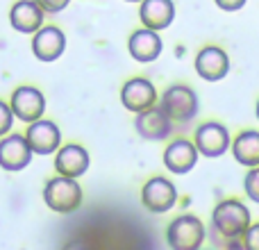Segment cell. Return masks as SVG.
<instances>
[{
    "instance_id": "obj_1",
    "label": "cell",
    "mask_w": 259,
    "mask_h": 250,
    "mask_svg": "<svg viewBox=\"0 0 259 250\" xmlns=\"http://www.w3.org/2000/svg\"><path fill=\"white\" fill-rule=\"evenodd\" d=\"M248 228H250V210L237 198L219 202L211 212V232L214 237L223 239V243L228 246L241 243Z\"/></svg>"
},
{
    "instance_id": "obj_5",
    "label": "cell",
    "mask_w": 259,
    "mask_h": 250,
    "mask_svg": "<svg viewBox=\"0 0 259 250\" xmlns=\"http://www.w3.org/2000/svg\"><path fill=\"white\" fill-rule=\"evenodd\" d=\"M193 143H196L198 152L209 159H216V157L225 155L232 146V137H230V130L225 128L223 123L216 121H207L196 128V134H193Z\"/></svg>"
},
{
    "instance_id": "obj_7",
    "label": "cell",
    "mask_w": 259,
    "mask_h": 250,
    "mask_svg": "<svg viewBox=\"0 0 259 250\" xmlns=\"http://www.w3.org/2000/svg\"><path fill=\"white\" fill-rule=\"evenodd\" d=\"M196 73L207 82H219L230 73V57L219 46H205L196 55Z\"/></svg>"
},
{
    "instance_id": "obj_13",
    "label": "cell",
    "mask_w": 259,
    "mask_h": 250,
    "mask_svg": "<svg viewBox=\"0 0 259 250\" xmlns=\"http://www.w3.org/2000/svg\"><path fill=\"white\" fill-rule=\"evenodd\" d=\"M130 55H132L137 62L148 64V62H155L157 57L161 55V36L157 34V30H150V27H143V30H137L132 36H130Z\"/></svg>"
},
{
    "instance_id": "obj_24",
    "label": "cell",
    "mask_w": 259,
    "mask_h": 250,
    "mask_svg": "<svg viewBox=\"0 0 259 250\" xmlns=\"http://www.w3.org/2000/svg\"><path fill=\"white\" fill-rule=\"evenodd\" d=\"M216 7L223 9V12H239V9H243V5L248 3V0H214Z\"/></svg>"
},
{
    "instance_id": "obj_17",
    "label": "cell",
    "mask_w": 259,
    "mask_h": 250,
    "mask_svg": "<svg viewBox=\"0 0 259 250\" xmlns=\"http://www.w3.org/2000/svg\"><path fill=\"white\" fill-rule=\"evenodd\" d=\"M9 21L16 27L18 32H25V34H34L36 30L44 23V9L34 3V0H21L12 7L9 12Z\"/></svg>"
},
{
    "instance_id": "obj_10",
    "label": "cell",
    "mask_w": 259,
    "mask_h": 250,
    "mask_svg": "<svg viewBox=\"0 0 259 250\" xmlns=\"http://www.w3.org/2000/svg\"><path fill=\"white\" fill-rule=\"evenodd\" d=\"M155 100H157V91L152 87V82L146 80V77H132V80L125 82V87L121 91V103L125 105V109L134 114L152 107Z\"/></svg>"
},
{
    "instance_id": "obj_25",
    "label": "cell",
    "mask_w": 259,
    "mask_h": 250,
    "mask_svg": "<svg viewBox=\"0 0 259 250\" xmlns=\"http://www.w3.org/2000/svg\"><path fill=\"white\" fill-rule=\"evenodd\" d=\"M255 114H257V118H259V100H257V109H255Z\"/></svg>"
},
{
    "instance_id": "obj_8",
    "label": "cell",
    "mask_w": 259,
    "mask_h": 250,
    "mask_svg": "<svg viewBox=\"0 0 259 250\" xmlns=\"http://www.w3.org/2000/svg\"><path fill=\"white\" fill-rule=\"evenodd\" d=\"M134 128H137L139 137L148 139V141H161L173 132V121L161 107H148L137 114L134 118Z\"/></svg>"
},
{
    "instance_id": "obj_21",
    "label": "cell",
    "mask_w": 259,
    "mask_h": 250,
    "mask_svg": "<svg viewBox=\"0 0 259 250\" xmlns=\"http://www.w3.org/2000/svg\"><path fill=\"white\" fill-rule=\"evenodd\" d=\"M241 246H246L250 250H259V223L250 225V228L246 230V234H243V239H241Z\"/></svg>"
},
{
    "instance_id": "obj_15",
    "label": "cell",
    "mask_w": 259,
    "mask_h": 250,
    "mask_svg": "<svg viewBox=\"0 0 259 250\" xmlns=\"http://www.w3.org/2000/svg\"><path fill=\"white\" fill-rule=\"evenodd\" d=\"M59 141H62V134L53 121H34L27 130V143L36 155H50L59 148Z\"/></svg>"
},
{
    "instance_id": "obj_23",
    "label": "cell",
    "mask_w": 259,
    "mask_h": 250,
    "mask_svg": "<svg viewBox=\"0 0 259 250\" xmlns=\"http://www.w3.org/2000/svg\"><path fill=\"white\" fill-rule=\"evenodd\" d=\"M12 114H14L12 107H7V105L0 100V137L12 130Z\"/></svg>"
},
{
    "instance_id": "obj_11",
    "label": "cell",
    "mask_w": 259,
    "mask_h": 250,
    "mask_svg": "<svg viewBox=\"0 0 259 250\" xmlns=\"http://www.w3.org/2000/svg\"><path fill=\"white\" fill-rule=\"evenodd\" d=\"M44 109H46V100L39 89H34V87H21V89L14 91L12 112L16 114V118H21L25 123H34L41 118Z\"/></svg>"
},
{
    "instance_id": "obj_6",
    "label": "cell",
    "mask_w": 259,
    "mask_h": 250,
    "mask_svg": "<svg viewBox=\"0 0 259 250\" xmlns=\"http://www.w3.org/2000/svg\"><path fill=\"white\" fill-rule=\"evenodd\" d=\"M141 202L152 214H164L178 202V189L166 178H150L141 189Z\"/></svg>"
},
{
    "instance_id": "obj_19",
    "label": "cell",
    "mask_w": 259,
    "mask_h": 250,
    "mask_svg": "<svg viewBox=\"0 0 259 250\" xmlns=\"http://www.w3.org/2000/svg\"><path fill=\"white\" fill-rule=\"evenodd\" d=\"M232 150L234 159L241 166H259V130H243L232 139Z\"/></svg>"
},
{
    "instance_id": "obj_9",
    "label": "cell",
    "mask_w": 259,
    "mask_h": 250,
    "mask_svg": "<svg viewBox=\"0 0 259 250\" xmlns=\"http://www.w3.org/2000/svg\"><path fill=\"white\" fill-rule=\"evenodd\" d=\"M198 148L193 141L187 139H178L170 141L164 150V166L175 175H184L198 164Z\"/></svg>"
},
{
    "instance_id": "obj_14",
    "label": "cell",
    "mask_w": 259,
    "mask_h": 250,
    "mask_svg": "<svg viewBox=\"0 0 259 250\" xmlns=\"http://www.w3.org/2000/svg\"><path fill=\"white\" fill-rule=\"evenodd\" d=\"M139 18L150 30H166L175 18V5L173 0H141Z\"/></svg>"
},
{
    "instance_id": "obj_20",
    "label": "cell",
    "mask_w": 259,
    "mask_h": 250,
    "mask_svg": "<svg viewBox=\"0 0 259 250\" xmlns=\"http://www.w3.org/2000/svg\"><path fill=\"white\" fill-rule=\"evenodd\" d=\"M243 191H246V196L250 198L252 202L259 205V166H252V169L248 171V175L243 178Z\"/></svg>"
},
{
    "instance_id": "obj_18",
    "label": "cell",
    "mask_w": 259,
    "mask_h": 250,
    "mask_svg": "<svg viewBox=\"0 0 259 250\" xmlns=\"http://www.w3.org/2000/svg\"><path fill=\"white\" fill-rule=\"evenodd\" d=\"M55 169L59 175H66V178H77L89 169V152L82 146H64L57 152V159H55Z\"/></svg>"
},
{
    "instance_id": "obj_3",
    "label": "cell",
    "mask_w": 259,
    "mask_h": 250,
    "mask_svg": "<svg viewBox=\"0 0 259 250\" xmlns=\"http://www.w3.org/2000/svg\"><path fill=\"white\" fill-rule=\"evenodd\" d=\"M161 109L168 114V118L173 123H189L196 118L198 114V96L191 87H184V85H173L161 94Z\"/></svg>"
},
{
    "instance_id": "obj_4",
    "label": "cell",
    "mask_w": 259,
    "mask_h": 250,
    "mask_svg": "<svg viewBox=\"0 0 259 250\" xmlns=\"http://www.w3.org/2000/svg\"><path fill=\"white\" fill-rule=\"evenodd\" d=\"M44 200L57 214H71L80 207L82 202V189L73 178H55L46 184L44 189Z\"/></svg>"
},
{
    "instance_id": "obj_2",
    "label": "cell",
    "mask_w": 259,
    "mask_h": 250,
    "mask_svg": "<svg viewBox=\"0 0 259 250\" xmlns=\"http://www.w3.org/2000/svg\"><path fill=\"white\" fill-rule=\"evenodd\" d=\"M205 223L193 214H182L178 219H173V223L166 230L168 246L175 250H198L205 243Z\"/></svg>"
},
{
    "instance_id": "obj_12",
    "label": "cell",
    "mask_w": 259,
    "mask_h": 250,
    "mask_svg": "<svg viewBox=\"0 0 259 250\" xmlns=\"http://www.w3.org/2000/svg\"><path fill=\"white\" fill-rule=\"evenodd\" d=\"M30 159L32 148L27 143V137L23 139L18 134H12L0 141V166L5 171H21L30 164Z\"/></svg>"
},
{
    "instance_id": "obj_22",
    "label": "cell",
    "mask_w": 259,
    "mask_h": 250,
    "mask_svg": "<svg viewBox=\"0 0 259 250\" xmlns=\"http://www.w3.org/2000/svg\"><path fill=\"white\" fill-rule=\"evenodd\" d=\"M36 5H39L44 12H48V14H57V12H62V9H66V5L71 3V0H34Z\"/></svg>"
},
{
    "instance_id": "obj_26",
    "label": "cell",
    "mask_w": 259,
    "mask_h": 250,
    "mask_svg": "<svg viewBox=\"0 0 259 250\" xmlns=\"http://www.w3.org/2000/svg\"><path fill=\"white\" fill-rule=\"evenodd\" d=\"M127 3H141V0H127Z\"/></svg>"
},
{
    "instance_id": "obj_16",
    "label": "cell",
    "mask_w": 259,
    "mask_h": 250,
    "mask_svg": "<svg viewBox=\"0 0 259 250\" xmlns=\"http://www.w3.org/2000/svg\"><path fill=\"white\" fill-rule=\"evenodd\" d=\"M64 46H66V39L57 27L36 30L34 41H32V50H34L36 59H41V62H55L64 53Z\"/></svg>"
}]
</instances>
